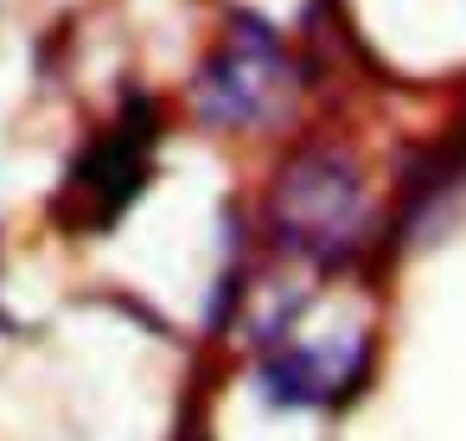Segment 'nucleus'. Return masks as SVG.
<instances>
[{
    "mask_svg": "<svg viewBox=\"0 0 466 441\" xmlns=\"http://www.w3.org/2000/svg\"><path fill=\"white\" fill-rule=\"evenodd\" d=\"M262 224H268L275 250H288L300 262H319V269L345 262L370 231V199H364L358 160L332 141L294 148L262 199Z\"/></svg>",
    "mask_w": 466,
    "mask_h": 441,
    "instance_id": "1",
    "label": "nucleus"
},
{
    "mask_svg": "<svg viewBox=\"0 0 466 441\" xmlns=\"http://www.w3.org/2000/svg\"><path fill=\"white\" fill-rule=\"evenodd\" d=\"M453 141H460V148H466V109H460V128H453Z\"/></svg>",
    "mask_w": 466,
    "mask_h": 441,
    "instance_id": "5",
    "label": "nucleus"
},
{
    "mask_svg": "<svg viewBox=\"0 0 466 441\" xmlns=\"http://www.w3.org/2000/svg\"><path fill=\"white\" fill-rule=\"evenodd\" d=\"M179 441H205V422H198V415H186V422H179Z\"/></svg>",
    "mask_w": 466,
    "mask_h": 441,
    "instance_id": "4",
    "label": "nucleus"
},
{
    "mask_svg": "<svg viewBox=\"0 0 466 441\" xmlns=\"http://www.w3.org/2000/svg\"><path fill=\"white\" fill-rule=\"evenodd\" d=\"M154 141H160V103L154 97H128V109L71 160V179L58 192L65 231H109L141 199L147 167H154Z\"/></svg>",
    "mask_w": 466,
    "mask_h": 441,
    "instance_id": "3",
    "label": "nucleus"
},
{
    "mask_svg": "<svg viewBox=\"0 0 466 441\" xmlns=\"http://www.w3.org/2000/svg\"><path fill=\"white\" fill-rule=\"evenodd\" d=\"M288 97V46L262 14H230L224 39L192 77V109L205 128H262Z\"/></svg>",
    "mask_w": 466,
    "mask_h": 441,
    "instance_id": "2",
    "label": "nucleus"
}]
</instances>
